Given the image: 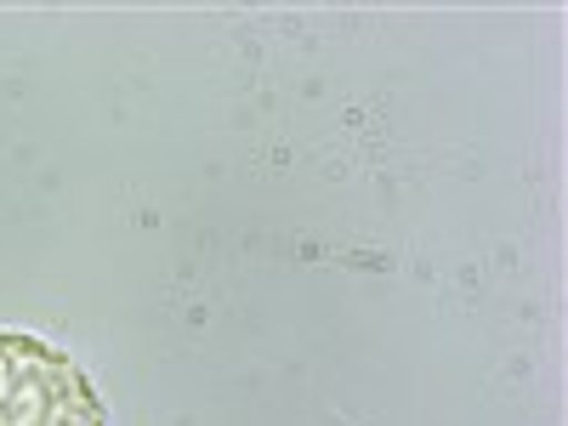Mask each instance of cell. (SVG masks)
Instances as JSON below:
<instances>
[{
	"label": "cell",
	"mask_w": 568,
	"mask_h": 426,
	"mask_svg": "<svg viewBox=\"0 0 568 426\" xmlns=\"http://www.w3.org/2000/svg\"><path fill=\"white\" fill-rule=\"evenodd\" d=\"M0 426H103V404L69 353L0 329Z\"/></svg>",
	"instance_id": "obj_1"
}]
</instances>
